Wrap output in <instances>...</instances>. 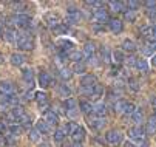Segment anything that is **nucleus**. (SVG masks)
Instances as JSON below:
<instances>
[{
	"label": "nucleus",
	"mask_w": 156,
	"mask_h": 147,
	"mask_svg": "<svg viewBox=\"0 0 156 147\" xmlns=\"http://www.w3.org/2000/svg\"><path fill=\"white\" fill-rule=\"evenodd\" d=\"M45 22H47V25L53 30L54 27H57V25L60 23V19H59V16H57V14L50 13V14H47V16H45Z\"/></svg>",
	"instance_id": "6ab92c4d"
},
{
	"label": "nucleus",
	"mask_w": 156,
	"mask_h": 147,
	"mask_svg": "<svg viewBox=\"0 0 156 147\" xmlns=\"http://www.w3.org/2000/svg\"><path fill=\"white\" fill-rule=\"evenodd\" d=\"M43 119H45L50 125H57L59 124V115L54 110H47L45 112V118Z\"/></svg>",
	"instance_id": "a211bd4d"
},
{
	"label": "nucleus",
	"mask_w": 156,
	"mask_h": 147,
	"mask_svg": "<svg viewBox=\"0 0 156 147\" xmlns=\"http://www.w3.org/2000/svg\"><path fill=\"white\" fill-rule=\"evenodd\" d=\"M2 62H3V57H2V54H0V64H2Z\"/></svg>",
	"instance_id": "0e129e2a"
},
{
	"label": "nucleus",
	"mask_w": 156,
	"mask_h": 147,
	"mask_svg": "<svg viewBox=\"0 0 156 147\" xmlns=\"http://www.w3.org/2000/svg\"><path fill=\"white\" fill-rule=\"evenodd\" d=\"M127 85H128V88H130L131 91H139V90H141V84H139V81H138L136 77H128Z\"/></svg>",
	"instance_id": "cd10ccee"
},
{
	"label": "nucleus",
	"mask_w": 156,
	"mask_h": 147,
	"mask_svg": "<svg viewBox=\"0 0 156 147\" xmlns=\"http://www.w3.org/2000/svg\"><path fill=\"white\" fill-rule=\"evenodd\" d=\"M17 124L20 125L22 129H28V130H30V129H31V116L27 115V113L22 115V116L17 119Z\"/></svg>",
	"instance_id": "5701e85b"
},
{
	"label": "nucleus",
	"mask_w": 156,
	"mask_h": 147,
	"mask_svg": "<svg viewBox=\"0 0 156 147\" xmlns=\"http://www.w3.org/2000/svg\"><path fill=\"white\" fill-rule=\"evenodd\" d=\"M82 53H83V57H88V59L93 57L94 53H96V45H94V42H87V44L83 45Z\"/></svg>",
	"instance_id": "f3484780"
},
{
	"label": "nucleus",
	"mask_w": 156,
	"mask_h": 147,
	"mask_svg": "<svg viewBox=\"0 0 156 147\" xmlns=\"http://www.w3.org/2000/svg\"><path fill=\"white\" fill-rule=\"evenodd\" d=\"M57 90H59V95H60V96H65L66 99L71 98V88L66 85V84H60Z\"/></svg>",
	"instance_id": "7c9ffc66"
},
{
	"label": "nucleus",
	"mask_w": 156,
	"mask_h": 147,
	"mask_svg": "<svg viewBox=\"0 0 156 147\" xmlns=\"http://www.w3.org/2000/svg\"><path fill=\"white\" fill-rule=\"evenodd\" d=\"M144 130H145V135H156V127H153L150 122H147V125L144 127Z\"/></svg>",
	"instance_id": "3c124183"
},
{
	"label": "nucleus",
	"mask_w": 156,
	"mask_h": 147,
	"mask_svg": "<svg viewBox=\"0 0 156 147\" xmlns=\"http://www.w3.org/2000/svg\"><path fill=\"white\" fill-rule=\"evenodd\" d=\"M16 44H17V48L25 50V51H30V50L34 48V39H33L31 36L25 34V33H19Z\"/></svg>",
	"instance_id": "f257e3e1"
},
{
	"label": "nucleus",
	"mask_w": 156,
	"mask_h": 147,
	"mask_svg": "<svg viewBox=\"0 0 156 147\" xmlns=\"http://www.w3.org/2000/svg\"><path fill=\"white\" fill-rule=\"evenodd\" d=\"M144 136H145V130H144V127H141V125H135V127L128 129V138L131 141L144 138Z\"/></svg>",
	"instance_id": "1a4fd4ad"
},
{
	"label": "nucleus",
	"mask_w": 156,
	"mask_h": 147,
	"mask_svg": "<svg viewBox=\"0 0 156 147\" xmlns=\"http://www.w3.org/2000/svg\"><path fill=\"white\" fill-rule=\"evenodd\" d=\"M93 19L96 20L98 23H101V25H104V23H108V22H110V16H108L107 9H104V8L94 9V13H93Z\"/></svg>",
	"instance_id": "423d86ee"
},
{
	"label": "nucleus",
	"mask_w": 156,
	"mask_h": 147,
	"mask_svg": "<svg viewBox=\"0 0 156 147\" xmlns=\"http://www.w3.org/2000/svg\"><path fill=\"white\" fill-rule=\"evenodd\" d=\"M154 50H156V42L154 40H148L142 45V53L145 56H153L154 54Z\"/></svg>",
	"instance_id": "aec40b11"
},
{
	"label": "nucleus",
	"mask_w": 156,
	"mask_h": 147,
	"mask_svg": "<svg viewBox=\"0 0 156 147\" xmlns=\"http://www.w3.org/2000/svg\"><path fill=\"white\" fill-rule=\"evenodd\" d=\"M11 115L16 118V121L22 116V115H25V112H23V107L22 106H14L12 109H11Z\"/></svg>",
	"instance_id": "58836bf2"
},
{
	"label": "nucleus",
	"mask_w": 156,
	"mask_h": 147,
	"mask_svg": "<svg viewBox=\"0 0 156 147\" xmlns=\"http://www.w3.org/2000/svg\"><path fill=\"white\" fill-rule=\"evenodd\" d=\"M79 109H80L82 113H85V115L88 116V115L93 113V104L88 102V101H82V102L79 104Z\"/></svg>",
	"instance_id": "393cba45"
},
{
	"label": "nucleus",
	"mask_w": 156,
	"mask_h": 147,
	"mask_svg": "<svg viewBox=\"0 0 156 147\" xmlns=\"http://www.w3.org/2000/svg\"><path fill=\"white\" fill-rule=\"evenodd\" d=\"M5 144H6V139L3 136H0V147H5Z\"/></svg>",
	"instance_id": "13d9d810"
},
{
	"label": "nucleus",
	"mask_w": 156,
	"mask_h": 147,
	"mask_svg": "<svg viewBox=\"0 0 156 147\" xmlns=\"http://www.w3.org/2000/svg\"><path fill=\"white\" fill-rule=\"evenodd\" d=\"M77 125L79 124H74V122H66L63 127H62V130H63V133L65 135H73L74 133V130L77 129Z\"/></svg>",
	"instance_id": "473e14b6"
},
{
	"label": "nucleus",
	"mask_w": 156,
	"mask_h": 147,
	"mask_svg": "<svg viewBox=\"0 0 156 147\" xmlns=\"http://www.w3.org/2000/svg\"><path fill=\"white\" fill-rule=\"evenodd\" d=\"M124 19L127 20V22H135V20H136V13L135 11H130V9H125Z\"/></svg>",
	"instance_id": "a18cd8bd"
},
{
	"label": "nucleus",
	"mask_w": 156,
	"mask_h": 147,
	"mask_svg": "<svg viewBox=\"0 0 156 147\" xmlns=\"http://www.w3.org/2000/svg\"><path fill=\"white\" fill-rule=\"evenodd\" d=\"M65 20L68 23H79L80 20H82V13L77 9V8H68V11H66V17Z\"/></svg>",
	"instance_id": "20e7f679"
},
{
	"label": "nucleus",
	"mask_w": 156,
	"mask_h": 147,
	"mask_svg": "<svg viewBox=\"0 0 156 147\" xmlns=\"http://www.w3.org/2000/svg\"><path fill=\"white\" fill-rule=\"evenodd\" d=\"M68 59H71L74 64H77V62H83V53L74 50V51H71V53L68 54Z\"/></svg>",
	"instance_id": "c756f323"
},
{
	"label": "nucleus",
	"mask_w": 156,
	"mask_h": 147,
	"mask_svg": "<svg viewBox=\"0 0 156 147\" xmlns=\"http://www.w3.org/2000/svg\"><path fill=\"white\" fill-rule=\"evenodd\" d=\"M136 112V107H135V104H131V102H127V106H125V110H124V115H128L131 116L133 113Z\"/></svg>",
	"instance_id": "09e8293b"
},
{
	"label": "nucleus",
	"mask_w": 156,
	"mask_h": 147,
	"mask_svg": "<svg viewBox=\"0 0 156 147\" xmlns=\"http://www.w3.org/2000/svg\"><path fill=\"white\" fill-rule=\"evenodd\" d=\"M150 64H151L153 67H156V53H154V54L151 56V62H150Z\"/></svg>",
	"instance_id": "4d7b16f0"
},
{
	"label": "nucleus",
	"mask_w": 156,
	"mask_h": 147,
	"mask_svg": "<svg viewBox=\"0 0 156 147\" xmlns=\"http://www.w3.org/2000/svg\"><path fill=\"white\" fill-rule=\"evenodd\" d=\"M131 121L135 122L136 125H141V124H142V121H144V113H142L141 110H136L135 113L131 115Z\"/></svg>",
	"instance_id": "c9c22d12"
},
{
	"label": "nucleus",
	"mask_w": 156,
	"mask_h": 147,
	"mask_svg": "<svg viewBox=\"0 0 156 147\" xmlns=\"http://www.w3.org/2000/svg\"><path fill=\"white\" fill-rule=\"evenodd\" d=\"M36 129L39 130L40 135H50V133H53V125H50L45 119H39L37 124H36Z\"/></svg>",
	"instance_id": "9d476101"
},
{
	"label": "nucleus",
	"mask_w": 156,
	"mask_h": 147,
	"mask_svg": "<svg viewBox=\"0 0 156 147\" xmlns=\"http://www.w3.org/2000/svg\"><path fill=\"white\" fill-rule=\"evenodd\" d=\"M25 60H27V57L23 54H20V53H12L11 57H9V62L14 67H22L25 64Z\"/></svg>",
	"instance_id": "dca6fc26"
},
{
	"label": "nucleus",
	"mask_w": 156,
	"mask_h": 147,
	"mask_svg": "<svg viewBox=\"0 0 156 147\" xmlns=\"http://www.w3.org/2000/svg\"><path fill=\"white\" fill-rule=\"evenodd\" d=\"M17 34H19V33H16L12 28H5V30L2 31V37H3L6 42H9V44H14V42L17 40Z\"/></svg>",
	"instance_id": "2eb2a0df"
},
{
	"label": "nucleus",
	"mask_w": 156,
	"mask_h": 147,
	"mask_svg": "<svg viewBox=\"0 0 156 147\" xmlns=\"http://www.w3.org/2000/svg\"><path fill=\"white\" fill-rule=\"evenodd\" d=\"M105 139H107V142L111 144V145H119V144H122V141H124V135H122L119 130H110V132H107Z\"/></svg>",
	"instance_id": "7ed1b4c3"
},
{
	"label": "nucleus",
	"mask_w": 156,
	"mask_h": 147,
	"mask_svg": "<svg viewBox=\"0 0 156 147\" xmlns=\"http://www.w3.org/2000/svg\"><path fill=\"white\" fill-rule=\"evenodd\" d=\"M8 130H9V133H11L12 136H19L22 132H23V129H22L19 124H11L9 127H8Z\"/></svg>",
	"instance_id": "ea45409f"
},
{
	"label": "nucleus",
	"mask_w": 156,
	"mask_h": 147,
	"mask_svg": "<svg viewBox=\"0 0 156 147\" xmlns=\"http://www.w3.org/2000/svg\"><path fill=\"white\" fill-rule=\"evenodd\" d=\"M22 77H23V81L28 84V87L33 88V85H34V71H33V68H25L23 71H22Z\"/></svg>",
	"instance_id": "4468645a"
},
{
	"label": "nucleus",
	"mask_w": 156,
	"mask_h": 147,
	"mask_svg": "<svg viewBox=\"0 0 156 147\" xmlns=\"http://www.w3.org/2000/svg\"><path fill=\"white\" fill-rule=\"evenodd\" d=\"M34 99L37 101L40 110H45V112H47V109H48V106H50V104H48V96H47V93H45V91H37L36 96H34Z\"/></svg>",
	"instance_id": "9b49d317"
},
{
	"label": "nucleus",
	"mask_w": 156,
	"mask_h": 147,
	"mask_svg": "<svg viewBox=\"0 0 156 147\" xmlns=\"http://www.w3.org/2000/svg\"><path fill=\"white\" fill-rule=\"evenodd\" d=\"M101 57H102V60H104V62L111 60V51H110L107 47H102V50H101Z\"/></svg>",
	"instance_id": "c03bdc74"
},
{
	"label": "nucleus",
	"mask_w": 156,
	"mask_h": 147,
	"mask_svg": "<svg viewBox=\"0 0 156 147\" xmlns=\"http://www.w3.org/2000/svg\"><path fill=\"white\" fill-rule=\"evenodd\" d=\"M37 82L42 88H48L53 85V77L47 73V71H40L39 76H37Z\"/></svg>",
	"instance_id": "0eeeda50"
},
{
	"label": "nucleus",
	"mask_w": 156,
	"mask_h": 147,
	"mask_svg": "<svg viewBox=\"0 0 156 147\" xmlns=\"http://www.w3.org/2000/svg\"><path fill=\"white\" fill-rule=\"evenodd\" d=\"M108 5L115 13H125V8H127L125 2H116V0H110Z\"/></svg>",
	"instance_id": "4be33fe9"
},
{
	"label": "nucleus",
	"mask_w": 156,
	"mask_h": 147,
	"mask_svg": "<svg viewBox=\"0 0 156 147\" xmlns=\"http://www.w3.org/2000/svg\"><path fill=\"white\" fill-rule=\"evenodd\" d=\"M125 106H127V101H125V99H119V101H116V102H115V106H113L115 113H124Z\"/></svg>",
	"instance_id": "2f4dec72"
},
{
	"label": "nucleus",
	"mask_w": 156,
	"mask_h": 147,
	"mask_svg": "<svg viewBox=\"0 0 156 147\" xmlns=\"http://www.w3.org/2000/svg\"><path fill=\"white\" fill-rule=\"evenodd\" d=\"M66 30H68V28H66V25L59 23V25H57V27H54L51 31H53V34H54V36H62V34H65V33H66Z\"/></svg>",
	"instance_id": "79ce46f5"
},
{
	"label": "nucleus",
	"mask_w": 156,
	"mask_h": 147,
	"mask_svg": "<svg viewBox=\"0 0 156 147\" xmlns=\"http://www.w3.org/2000/svg\"><path fill=\"white\" fill-rule=\"evenodd\" d=\"M131 142L135 144L136 147H148V145H150V142H148L147 136H144V138H139V139H135V141H131Z\"/></svg>",
	"instance_id": "37998d69"
},
{
	"label": "nucleus",
	"mask_w": 156,
	"mask_h": 147,
	"mask_svg": "<svg viewBox=\"0 0 156 147\" xmlns=\"http://www.w3.org/2000/svg\"><path fill=\"white\" fill-rule=\"evenodd\" d=\"M154 115H156V113H154Z\"/></svg>",
	"instance_id": "69168bd1"
},
{
	"label": "nucleus",
	"mask_w": 156,
	"mask_h": 147,
	"mask_svg": "<svg viewBox=\"0 0 156 147\" xmlns=\"http://www.w3.org/2000/svg\"><path fill=\"white\" fill-rule=\"evenodd\" d=\"M122 50L124 51H128V53H135L136 51V44L131 39H125L122 42Z\"/></svg>",
	"instance_id": "a878e982"
},
{
	"label": "nucleus",
	"mask_w": 156,
	"mask_h": 147,
	"mask_svg": "<svg viewBox=\"0 0 156 147\" xmlns=\"http://www.w3.org/2000/svg\"><path fill=\"white\" fill-rule=\"evenodd\" d=\"M136 60H138V57L130 56V57H125V64H127L128 67H136Z\"/></svg>",
	"instance_id": "603ef678"
},
{
	"label": "nucleus",
	"mask_w": 156,
	"mask_h": 147,
	"mask_svg": "<svg viewBox=\"0 0 156 147\" xmlns=\"http://www.w3.org/2000/svg\"><path fill=\"white\" fill-rule=\"evenodd\" d=\"M98 84V77L94 76V74H83L82 76V79H80V85H82V88H93L94 85Z\"/></svg>",
	"instance_id": "6e6552de"
},
{
	"label": "nucleus",
	"mask_w": 156,
	"mask_h": 147,
	"mask_svg": "<svg viewBox=\"0 0 156 147\" xmlns=\"http://www.w3.org/2000/svg\"><path fill=\"white\" fill-rule=\"evenodd\" d=\"M71 138H73L74 142H82L83 138H85V129L82 127V125H77V129L74 130V133L71 135Z\"/></svg>",
	"instance_id": "b1692460"
},
{
	"label": "nucleus",
	"mask_w": 156,
	"mask_h": 147,
	"mask_svg": "<svg viewBox=\"0 0 156 147\" xmlns=\"http://www.w3.org/2000/svg\"><path fill=\"white\" fill-rule=\"evenodd\" d=\"M141 36L148 39V40H153V27H142L141 28Z\"/></svg>",
	"instance_id": "e433bc0d"
},
{
	"label": "nucleus",
	"mask_w": 156,
	"mask_h": 147,
	"mask_svg": "<svg viewBox=\"0 0 156 147\" xmlns=\"http://www.w3.org/2000/svg\"><path fill=\"white\" fill-rule=\"evenodd\" d=\"M141 6V3L139 2H136V0H128L127 2V8L130 9V11H135L136 13V9Z\"/></svg>",
	"instance_id": "8fccbe9b"
},
{
	"label": "nucleus",
	"mask_w": 156,
	"mask_h": 147,
	"mask_svg": "<svg viewBox=\"0 0 156 147\" xmlns=\"http://www.w3.org/2000/svg\"><path fill=\"white\" fill-rule=\"evenodd\" d=\"M3 129H5V125H3L2 122H0V133H2V132H3Z\"/></svg>",
	"instance_id": "e2e57ef3"
},
{
	"label": "nucleus",
	"mask_w": 156,
	"mask_h": 147,
	"mask_svg": "<svg viewBox=\"0 0 156 147\" xmlns=\"http://www.w3.org/2000/svg\"><path fill=\"white\" fill-rule=\"evenodd\" d=\"M148 122H150V124H151V125H153V127H156V115H154V116H151V118H150V121H148Z\"/></svg>",
	"instance_id": "6e6d98bb"
},
{
	"label": "nucleus",
	"mask_w": 156,
	"mask_h": 147,
	"mask_svg": "<svg viewBox=\"0 0 156 147\" xmlns=\"http://www.w3.org/2000/svg\"><path fill=\"white\" fill-rule=\"evenodd\" d=\"M28 138H30L31 142H39V141H40V133H39V130H37V129H30V130H28Z\"/></svg>",
	"instance_id": "4c0bfd02"
},
{
	"label": "nucleus",
	"mask_w": 156,
	"mask_h": 147,
	"mask_svg": "<svg viewBox=\"0 0 156 147\" xmlns=\"http://www.w3.org/2000/svg\"><path fill=\"white\" fill-rule=\"evenodd\" d=\"M85 5H87V6H91V8H96V9H99V8L104 6V3L99 2V0H87Z\"/></svg>",
	"instance_id": "de8ad7c7"
},
{
	"label": "nucleus",
	"mask_w": 156,
	"mask_h": 147,
	"mask_svg": "<svg viewBox=\"0 0 156 147\" xmlns=\"http://www.w3.org/2000/svg\"><path fill=\"white\" fill-rule=\"evenodd\" d=\"M111 60H113L116 65H119V64H122V62H125L124 53H122V51H119V50H116V51H111Z\"/></svg>",
	"instance_id": "bb28decb"
},
{
	"label": "nucleus",
	"mask_w": 156,
	"mask_h": 147,
	"mask_svg": "<svg viewBox=\"0 0 156 147\" xmlns=\"http://www.w3.org/2000/svg\"><path fill=\"white\" fill-rule=\"evenodd\" d=\"M93 115L98 116V118H105L107 115V107H105V104L102 101H98L93 104Z\"/></svg>",
	"instance_id": "f8f14e48"
},
{
	"label": "nucleus",
	"mask_w": 156,
	"mask_h": 147,
	"mask_svg": "<svg viewBox=\"0 0 156 147\" xmlns=\"http://www.w3.org/2000/svg\"><path fill=\"white\" fill-rule=\"evenodd\" d=\"M63 107L66 109V110H65V113H66V115L74 116V115H76V112H77L79 104H77V101H76L74 98H68V99H65V102H63Z\"/></svg>",
	"instance_id": "39448f33"
},
{
	"label": "nucleus",
	"mask_w": 156,
	"mask_h": 147,
	"mask_svg": "<svg viewBox=\"0 0 156 147\" xmlns=\"http://www.w3.org/2000/svg\"><path fill=\"white\" fill-rule=\"evenodd\" d=\"M53 136H54V141H56V142H62V141L65 139V133H63V130H62V129L54 130Z\"/></svg>",
	"instance_id": "49530a36"
},
{
	"label": "nucleus",
	"mask_w": 156,
	"mask_h": 147,
	"mask_svg": "<svg viewBox=\"0 0 156 147\" xmlns=\"http://www.w3.org/2000/svg\"><path fill=\"white\" fill-rule=\"evenodd\" d=\"M9 20H11L12 25L20 27V28H28L30 23H31V17H30L28 14H16V16H12Z\"/></svg>",
	"instance_id": "f03ea898"
},
{
	"label": "nucleus",
	"mask_w": 156,
	"mask_h": 147,
	"mask_svg": "<svg viewBox=\"0 0 156 147\" xmlns=\"http://www.w3.org/2000/svg\"><path fill=\"white\" fill-rule=\"evenodd\" d=\"M102 93H104V87L101 85V84H96V85L91 88V96H93V99L96 102L99 101V98L102 96Z\"/></svg>",
	"instance_id": "c85d7f7f"
},
{
	"label": "nucleus",
	"mask_w": 156,
	"mask_h": 147,
	"mask_svg": "<svg viewBox=\"0 0 156 147\" xmlns=\"http://www.w3.org/2000/svg\"><path fill=\"white\" fill-rule=\"evenodd\" d=\"M147 16H148V19L151 20V22H156V8L147 9Z\"/></svg>",
	"instance_id": "864d4df0"
},
{
	"label": "nucleus",
	"mask_w": 156,
	"mask_h": 147,
	"mask_svg": "<svg viewBox=\"0 0 156 147\" xmlns=\"http://www.w3.org/2000/svg\"><path fill=\"white\" fill-rule=\"evenodd\" d=\"M124 147H136V145L133 144V142H128V141H127V142L124 144Z\"/></svg>",
	"instance_id": "bf43d9fd"
},
{
	"label": "nucleus",
	"mask_w": 156,
	"mask_h": 147,
	"mask_svg": "<svg viewBox=\"0 0 156 147\" xmlns=\"http://www.w3.org/2000/svg\"><path fill=\"white\" fill-rule=\"evenodd\" d=\"M151 104H153V106H154V109H156V96L154 98H151V101H150Z\"/></svg>",
	"instance_id": "680f3d73"
},
{
	"label": "nucleus",
	"mask_w": 156,
	"mask_h": 147,
	"mask_svg": "<svg viewBox=\"0 0 156 147\" xmlns=\"http://www.w3.org/2000/svg\"><path fill=\"white\" fill-rule=\"evenodd\" d=\"M14 85L9 81H2L0 82V95H12Z\"/></svg>",
	"instance_id": "412c9836"
},
{
	"label": "nucleus",
	"mask_w": 156,
	"mask_h": 147,
	"mask_svg": "<svg viewBox=\"0 0 156 147\" xmlns=\"http://www.w3.org/2000/svg\"><path fill=\"white\" fill-rule=\"evenodd\" d=\"M136 68H138L139 71H142V73H148V68H150V67H148V64H147L145 59H141V57H139V59L136 60Z\"/></svg>",
	"instance_id": "72a5a7b5"
},
{
	"label": "nucleus",
	"mask_w": 156,
	"mask_h": 147,
	"mask_svg": "<svg viewBox=\"0 0 156 147\" xmlns=\"http://www.w3.org/2000/svg\"><path fill=\"white\" fill-rule=\"evenodd\" d=\"M108 28H110V31H111V33L119 34V33H122V30H124V23L121 22V20H118V19H110V22H108Z\"/></svg>",
	"instance_id": "ddd939ff"
},
{
	"label": "nucleus",
	"mask_w": 156,
	"mask_h": 147,
	"mask_svg": "<svg viewBox=\"0 0 156 147\" xmlns=\"http://www.w3.org/2000/svg\"><path fill=\"white\" fill-rule=\"evenodd\" d=\"M73 70L71 68H68V67H63V68H60V77L63 79V81H70L71 77H73Z\"/></svg>",
	"instance_id": "f704fd0d"
},
{
	"label": "nucleus",
	"mask_w": 156,
	"mask_h": 147,
	"mask_svg": "<svg viewBox=\"0 0 156 147\" xmlns=\"http://www.w3.org/2000/svg\"><path fill=\"white\" fill-rule=\"evenodd\" d=\"M148 9H153V8H156V2H153V0H147V2L144 3Z\"/></svg>",
	"instance_id": "5fc2aeb1"
},
{
	"label": "nucleus",
	"mask_w": 156,
	"mask_h": 147,
	"mask_svg": "<svg viewBox=\"0 0 156 147\" xmlns=\"http://www.w3.org/2000/svg\"><path fill=\"white\" fill-rule=\"evenodd\" d=\"M71 147H83V145H82V142H74Z\"/></svg>",
	"instance_id": "052dcab7"
},
{
	"label": "nucleus",
	"mask_w": 156,
	"mask_h": 147,
	"mask_svg": "<svg viewBox=\"0 0 156 147\" xmlns=\"http://www.w3.org/2000/svg\"><path fill=\"white\" fill-rule=\"evenodd\" d=\"M73 73H76V74H83L85 73V70H87V67H85V64L83 62H77V64H74L73 65Z\"/></svg>",
	"instance_id": "a19ab883"
}]
</instances>
